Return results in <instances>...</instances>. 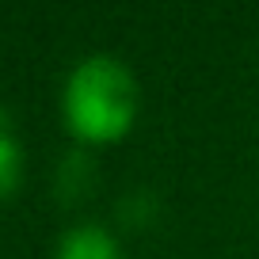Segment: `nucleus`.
I'll return each mask as SVG.
<instances>
[{"label": "nucleus", "mask_w": 259, "mask_h": 259, "mask_svg": "<svg viewBox=\"0 0 259 259\" xmlns=\"http://www.w3.org/2000/svg\"><path fill=\"white\" fill-rule=\"evenodd\" d=\"M65 126L80 141H114L134 126L138 84L134 73L111 54H92L76 61L61 92Z\"/></svg>", "instance_id": "obj_1"}, {"label": "nucleus", "mask_w": 259, "mask_h": 259, "mask_svg": "<svg viewBox=\"0 0 259 259\" xmlns=\"http://www.w3.org/2000/svg\"><path fill=\"white\" fill-rule=\"evenodd\" d=\"M54 259H122V248L103 225H73L57 240Z\"/></svg>", "instance_id": "obj_2"}, {"label": "nucleus", "mask_w": 259, "mask_h": 259, "mask_svg": "<svg viewBox=\"0 0 259 259\" xmlns=\"http://www.w3.org/2000/svg\"><path fill=\"white\" fill-rule=\"evenodd\" d=\"M19 176H23V153H19V141L12 138L4 111H0V198L19 187Z\"/></svg>", "instance_id": "obj_3"}]
</instances>
